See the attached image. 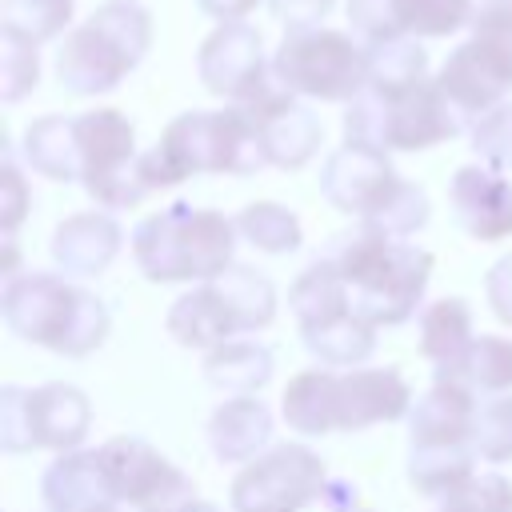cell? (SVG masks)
Returning <instances> with one entry per match:
<instances>
[{
	"instance_id": "cell-33",
	"label": "cell",
	"mask_w": 512,
	"mask_h": 512,
	"mask_svg": "<svg viewBox=\"0 0 512 512\" xmlns=\"http://www.w3.org/2000/svg\"><path fill=\"white\" fill-rule=\"evenodd\" d=\"M476 456L488 464L512 460V392L484 396L476 404Z\"/></svg>"
},
{
	"instance_id": "cell-34",
	"label": "cell",
	"mask_w": 512,
	"mask_h": 512,
	"mask_svg": "<svg viewBox=\"0 0 512 512\" xmlns=\"http://www.w3.org/2000/svg\"><path fill=\"white\" fill-rule=\"evenodd\" d=\"M40 80V56L36 44L12 32H0V100L16 104L24 100Z\"/></svg>"
},
{
	"instance_id": "cell-21",
	"label": "cell",
	"mask_w": 512,
	"mask_h": 512,
	"mask_svg": "<svg viewBox=\"0 0 512 512\" xmlns=\"http://www.w3.org/2000/svg\"><path fill=\"white\" fill-rule=\"evenodd\" d=\"M124 232L108 212H76L52 232V260L64 276H100L120 256Z\"/></svg>"
},
{
	"instance_id": "cell-36",
	"label": "cell",
	"mask_w": 512,
	"mask_h": 512,
	"mask_svg": "<svg viewBox=\"0 0 512 512\" xmlns=\"http://www.w3.org/2000/svg\"><path fill=\"white\" fill-rule=\"evenodd\" d=\"M348 24H352V32L368 48L404 40V32L396 24V4L392 0H348Z\"/></svg>"
},
{
	"instance_id": "cell-22",
	"label": "cell",
	"mask_w": 512,
	"mask_h": 512,
	"mask_svg": "<svg viewBox=\"0 0 512 512\" xmlns=\"http://www.w3.org/2000/svg\"><path fill=\"white\" fill-rule=\"evenodd\" d=\"M272 440V408L256 396L224 400L208 420V448L220 464H252L268 452Z\"/></svg>"
},
{
	"instance_id": "cell-35",
	"label": "cell",
	"mask_w": 512,
	"mask_h": 512,
	"mask_svg": "<svg viewBox=\"0 0 512 512\" xmlns=\"http://www.w3.org/2000/svg\"><path fill=\"white\" fill-rule=\"evenodd\" d=\"M468 136H472V152L480 156V164H488L496 172H512V100L484 112L468 128Z\"/></svg>"
},
{
	"instance_id": "cell-3",
	"label": "cell",
	"mask_w": 512,
	"mask_h": 512,
	"mask_svg": "<svg viewBox=\"0 0 512 512\" xmlns=\"http://www.w3.org/2000/svg\"><path fill=\"white\" fill-rule=\"evenodd\" d=\"M268 164L264 144L244 116V108L228 104L220 112H180L156 140L152 152H140V176L148 192L172 188L188 176H252Z\"/></svg>"
},
{
	"instance_id": "cell-23",
	"label": "cell",
	"mask_w": 512,
	"mask_h": 512,
	"mask_svg": "<svg viewBox=\"0 0 512 512\" xmlns=\"http://www.w3.org/2000/svg\"><path fill=\"white\" fill-rule=\"evenodd\" d=\"M432 380H444V384H460L468 388L472 396H504L512 392V340L508 336H472V344L436 368Z\"/></svg>"
},
{
	"instance_id": "cell-25",
	"label": "cell",
	"mask_w": 512,
	"mask_h": 512,
	"mask_svg": "<svg viewBox=\"0 0 512 512\" xmlns=\"http://www.w3.org/2000/svg\"><path fill=\"white\" fill-rule=\"evenodd\" d=\"M204 380L212 388H224L236 396H256L272 380V348L256 336L228 340V344L204 352Z\"/></svg>"
},
{
	"instance_id": "cell-43",
	"label": "cell",
	"mask_w": 512,
	"mask_h": 512,
	"mask_svg": "<svg viewBox=\"0 0 512 512\" xmlns=\"http://www.w3.org/2000/svg\"><path fill=\"white\" fill-rule=\"evenodd\" d=\"M352 512H368V508H352Z\"/></svg>"
},
{
	"instance_id": "cell-27",
	"label": "cell",
	"mask_w": 512,
	"mask_h": 512,
	"mask_svg": "<svg viewBox=\"0 0 512 512\" xmlns=\"http://www.w3.org/2000/svg\"><path fill=\"white\" fill-rule=\"evenodd\" d=\"M472 312L460 296H444L420 308V352L440 368L472 344Z\"/></svg>"
},
{
	"instance_id": "cell-18",
	"label": "cell",
	"mask_w": 512,
	"mask_h": 512,
	"mask_svg": "<svg viewBox=\"0 0 512 512\" xmlns=\"http://www.w3.org/2000/svg\"><path fill=\"white\" fill-rule=\"evenodd\" d=\"M236 108H244V116L252 120L272 168L296 172L320 152V140H324L320 116L300 96H292L280 80L268 92H260L252 104H236Z\"/></svg>"
},
{
	"instance_id": "cell-41",
	"label": "cell",
	"mask_w": 512,
	"mask_h": 512,
	"mask_svg": "<svg viewBox=\"0 0 512 512\" xmlns=\"http://www.w3.org/2000/svg\"><path fill=\"white\" fill-rule=\"evenodd\" d=\"M196 4H200V12L212 16V20H220V24H236V20H244L260 0H196Z\"/></svg>"
},
{
	"instance_id": "cell-31",
	"label": "cell",
	"mask_w": 512,
	"mask_h": 512,
	"mask_svg": "<svg viewBox=\"0 0 512 512\" xmlns=\"http://www.w3.org/2000/svg\"><path fill=\"white\" fill-rule=\"evenodd\" d=\"M72 24V0H0V32L32 44L56 40Z\"/></svg>"
},
{
	"instance_id": "cell-2",
	"label": "cell",
	"mask_w": 512,
	"mask_h": 512,
	"mask_svg": "<svg viewBox=\"0 0 512 512\" xmlns=\"http://www.w3.org/2000/svg\"><path fill=\"white\" fill-rule=\"evenodd\" d=\"M412 388L396 368H304L280 396L284 424L300 436L364 432L412 412Z\"/></svg>"
},
{
	"instance_id": "cell-7",
	"label": "cell",
	"mask_w": 512,
	"mask_h": 512,
	"mask_svg": "<svg viewBox=\"0 0 512 512\" xmlns=\"http://www.w3.org/2000/svg\"><path fill=\"white\" fill-rule=\"evenodd\" d=\"M476 404L460 384L432 380L408 412V484L420 496H448L476 468Z\"/></svg>"
},
{
	"instance_id": "cell-20",
	"label": "cell",
	"mask_w": 512,
	"mask_h": 512,
	"mask_svg": "<svg viewBox=\"0 0 512 512\" xmlns=\"http://www.w3.org/2000/svg\"><path fill=\"white\" fill-rule=\"evenodd\" d=\"M40 496L48 512H120L96 448L60 452L40 476Z\"/></svg>"
},
{
	"instance_id": "cell-38",
	"label": "cell",
	"mask_w": 512,
	"mask_h": 512,
	"mask_svg": "<svg viewBox=\"0 0 512 512\" xmlns=\"http://www.w3.org/2000/svg\"><path fill=\"white\" fill-rule=\"evenodd\" d=\"M472 36H484L512 52V0H480L472 12Z\"/></svg>"
},
{
	"instance_id": "cell-8",
	"label": "cell",
	"mask_w": 512,
	"mask_h": 512,
	"mask_svg": "<svg viewBox=\"0 0 512 512\" xmlns=\"http://www.w3.org/2000/svg\"><path fill=\"white\" fill-rule=\"evenodd\" d=\"M152 48V16L136 0H104L84 24H76L60 52L56 76L72 96L112 92Z\"/></svg>"
},
{
	"instance_id": "cell-11",
	"label": "cell",
	"mask_w": 512,
	"mask_h": 512,
	"mask_svg": "<svg viewBox=\"0 0 512 512\" xmlns=\"http://www.w3.org/2000/svg\"><path fill=\"white\" fill-rule=\"evenodd\" d=\"M368 44L340 32V28H300L284 32L272 72L292 96L328 100V104H352L368 88Z\"/></svg>"
},
{
	"instance_id": "cell-28",
	"label": "cell",
	"mask_w": 512,
	"mask_h": 512,
	"mask_svg": "<svg viewBox=\"0 0 512 512\" xmlns=\"http://www.w3.org/2000/svg\"><path fill=\"white\" fill-rule=\"evenodd\" d=\"M236 232H240L252 248H260V252H268V256L296 252L300 240H304L296 212H288V208L276 204V200H256V204L240 208V216H236Z\"/></svg>"
},
{
	"instance_id": "cell-12",
	"label": "cell",
	"mask_w": 512,
	"mask_h": 512,
	"mask_svg": "<svg viewBox=\"0 0 512 512\" xmlns=\"http://www.w3.org/2000/svg\"><path fill=\"white\" fill-rule=\"evenodd\" d=\"M88 424H92V404L72 384H40V388L4 384L0 388L4 452H32V448L76 452L80 440L88 436Z\"/></svg>"
},
{
	"instance_id": "cell-10",
	"label": "cell",
	"mask_w": 512,
	"mask_h": 512,
	"mask_svg": "<svg viewBox=\"0 0 512 512\" xmlns=\"http://www.w3.org/2000/svg\"><path fill=\"white\" fill-rule=\"evenodd\" d=\"M464 128V116L448 104L436 80H420L400 92L364 88L344 112V140L380 152H424Z\"/></svg>"
},
{
	"instance_id": "cell-26",
	"label": "cell",
	"mask_w": 512,
	"mask_h": 512,
	"mask_svg": "<svg viewBox=\"0 0 512 512\" xmlns=\"http://www.w3.org/2000/svg\"><path fill=\"white\" fill-rule=\"evenodd\" d=\"M300 340L328 368H360L376 352V328L364 324L356 312H340L324 324L300 328Z\"/></svg>"
},
{
	"instance_id": "cell-32",
	"label": "cell",
	"mask_w": 512,
	"mask_h": 512,
	"mask_svg": "<svg viewBox=\"0 0 512 512\" xmlns=\"http://www.w3.org/2000/svg\"><path fill=\"white\" fill-rule=\"evenodd\" d=\"M436 512H512V480L500 472H472L440 496Z\"/></svg>"
},
{
	"instance_id": "cell-17",
	"label": "cell",
	"mask_w": 512,
	"mask_h": 512,
	"mask_svg": "<svg viewBox=\"0 0 512 512\" xmlns=\"http://www.w3.org/2000/svg\"><path fill=\"white\" fill-rule=\"evenodd\" d=\"M436 84L472 128L484 112L500 108L512 96V52L484 36H468L460 48L448 52L436 72Z\"/></svg>"
},
{
	"instance_id": "cell-4",
	"label": "cell",
	"mask_w": 512,
	"mask_h": 512,
	"mask_svg": "<svg viewBox=\"0 0 512 512\" xmlns=\"http://www.w3.org/2000/svg\"><path fill=\"white\" fill-rule=\"evenodd\" d=\"M0 316L20 340L40 344L60 356L96 352L112 328V316L100 296L72 284L68 276L36 272V268L4 280Z\"/></svg>"
},
{
	"instance_id": "cell-16",
	"label": "cell",
	"mask_w": 512,
	"mask_h": 512,
	"mask_svg": "<svg viewBox=\"0 0 512 512\" xmlns=\"http://www.w3.org/2000/svg\"><path fill=\"white\" fill-rule=\"evenodd\" d=\"M196 72L204 88L212 96H224L228 104H252L276 84V72L264 60L260 28H252L248 20L220 24L216 32H208L196 52Z\"/></svg>"
},
{
	"instance_id": "cell-24",
	"label": "cell",
	"mask_w": 512,
	"mask_h": 512,
	"mask_svg": "<svg viewBox=\"0 0 512 512\" xmlns=\"http://www.w3.org/2000/svg\"><path fill=\"white\" fill-rule=\"evenodd\" d=\"M24 164L44 180L72 184L80 180V144H76V116H40L24 128Z\"/></svg>"
},
{
	"instance_id": "cell-29",
	"label": "cell",
	"mask_w": 512,
	"mask_h": 512,
	"mask_svg": "<svg viewBox=\"0 0 512 512\" xmlns=\"http://www.w3.org/2000/svg\"><path fill=\"white\" fill-rule=\"evenodd\" d=\"M368 56H372V64H368V88L372 92H400V88L428 80V52L412 36L392 40V44H376V48H368Z\"/></svg>"
},
{
	"instance_id": "cell-19",
	"label": "cell",
	"mask_w": 512,
	"mask_h": 512,
	"mask_svg": "<svg viewBox=\"0 0 512 512\" xmlns=\"http://www.w3.org/2000/svg\"><path fill=\"white\" fill-rule=\"evenodd\" d=\"M448 204L456 224L480 240L496 244L512 236V176L488 164H460L448 180Z\"/></svg>"
},
{
	"instance_id": "cell-30",
	"label": "cell",
	"mask_w": 512,
	"mask_h": 512,
	"mask_svg": "<svg viewBox=\"0 0 512 512\" xmlns=\"http://www.w3.org/2000/svg\"><path fill=\"white\" fill-rule=\"evenodd\" d=\"M396 4V24L412 40H432V36H452L464 24H472L476 0H392Z\"/></svg>"
},
{
	"instance_id": "cell-40",
	"label": "cell",
	"mask_w": 512,
	"mask_h": 512,
	"mask_svg": "<svg viewBox=\"0 0 512 512\" xmlns=\"http://www.w3.org/2000/svg\"><path fill=\"white\" fill-rule=\"evenodd\" d=\"M484 296H488L496 320H504V324L512 328V252L500 256V260L488 268V276H484Z\"/></svg>"
},
{
	"instance_id": "cell-37",
	"label": "cell",
	"mask_w": 512,
	"mask_h": 512,
	"mask_svg": "<svg viewBox=\"0 0 512 512\" xmlns=\"http://www.w3.org/2000/svg\"><path fill=\"white\" fill-rule=\"evenodd\" d=\"M28 208H32L28 184H24L12 152H4V168H0V228H4V244L16 240V228L28 216Z\"/></svg>"
},
{
	"instance_id": "cell-14",
	"label": "cell",
	"mask_w": 512,
	"mask_h": 512,
	"mask_svg": "<svg viewBox=\"0 0 512 512\" xmlns=\"http://www.w3.org/2000/svg\"><path fill=\"white\" fill-rule=\"evenodd\" d=\"M324 460L304 444H276L232 480V512H300L312 500H324L328 488Z\"/></svg>"
},
{
	"instance_id": "cell-5",
	"label": "cell",
	"mask_w": 512,
	"mask_h": 512,
	"mask_svg": "<svg viewBox=\"0 0 512 512\" xmlns=\"http://www.w3.org/2000/svg\"><path fill=\"white\" fill-rule=\"evenodd\" d=\"M236 236V220L224 212L176 200L172 208L152 212L132 228V256L152 284H208L232 268Z\"/></svg>"
},
{
	"instance_id": "cell-15",
	"label": "cell",
	"mask_w": 512,
	"mask_h": 512,
	"mask_svg": "<svg viewBox=\"0 0 512 512\" xmlns=\"http://www.w3.org/2000/svg\"><path fill=\"white\" fill-rule=\"evenodd\" d=\"M96 452L116 504H128L132 512H180L196 500L192 476H184L160 448L140 436H112Z\"/></svg>"
},
{
	"instance_id": "cell-42",
	"label": "cell",
	"mask_w": 512,
	"mask_h": 512,
	"mask_svg": "<svg viewBox=\"0 0 512 512\" xmlns=\"http://www.w3.org/2000/svg\"><path fill=\"white\" fill-rule=\"evenodd\" d=\"M180 512H220L216 504H208V500H192L188 508H180Z\"/></svg>"
},
{
	"instance_id": "cell-13",
	"label": "cell",
	"mask_w": 512,
	"mask_h": 512,
	"mask_svg": "<svg viewBox=\"0 0 512 512\" xmlns=\"http://www.w3.org/2000/svg\"><path fill=\"white\" fill-rule=\"evenodd\" d=\"M80 184L100 208H136L148 196L140 176L136 128L116 108H92L76 116Z\"/></svg>"
},
{
	"instance_id": "cell-9",
	"label": "cell",
	"mask_w": 512,
	"mask_h": 512,
	"mask_svg": "<svg viewBox=\"0 0 512 512\" xmlns=\"http://www.w3.org/2000/svg\"><path fill=\"white\" fill-rule=\"evenodd\" d=\"M276 316V288L264 272L232 264L224 276L184 292L168 308V336L180 348L212 352L228 340L268 328Z\"/></svg>"
},
{
	"instance_id": "cell-1",
	"label": "cell",
	"mask_w": 512,
	"mask_h": 512,
	"mask_svg": "<svg viewBox=\"0 0 512 512\" xmlns=\"http://www.w3.org/2000/svg\"><path fill=\"white\" fill-rule=\"evenodd\" d=\"M320 256L340 272L352 312L372 328H396L412 320L432 276L428 248L392 236L376 224L336 232Z\"/></svg>"
},
{
	"instance_id": "cell-6",
	"label": "cell",
	"mask_w": 512,
	"mask_h": 512,
	"mask_svg": "<svg viewBox=\"0 0 512 512\" xmlns=\"http://www.w3.org/2000/svg\"><path fill=\"white\" fill-rule=\"evenodd\" d=\"M320 196L360 224H376L392 236H412L428 224V196L420 184L404 180L388 152L364 144H340L320 168Z\"/></svg>"
},
{
	"instance_id": "cell-39",
	"label": "cell",
	"mask_w": 512,
	"mask_h": 512,
	"mask_svg": "<svg viewBox=\"0 0 512 512\" xmlns=\"http://www.w3.org/2000/svg\"><path fill=\"white\" fill-rule=\"evenodd\" d=\"M336 0H268L272 16L288 28V32H300V28H320L324 16L332 12Z\"/></svg>"
}]
</instances>
